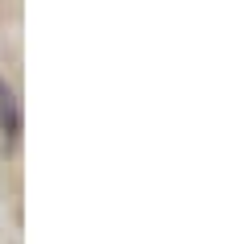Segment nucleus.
<instances>
[{"label": "nucleus", "mask_w": 248, "mask_h": 244, "mask_svg": "<svg viewBox=\"0 0 248 244\" xmlns=\"http://www.w3.org/2000/svg\"><path fill=\"white\" fill-rule=\"evenodd\" d=\"M21 141V104L17 91L0 79V153H13Z\"/></svg>", "instance_id": "obj_1"}]
</instances>
